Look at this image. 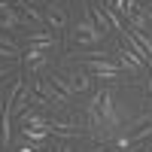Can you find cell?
<instances>
[{
    "instance_id": "cell-8",
    "label": "cell",
    "mask_w": 152,
    "mask_h": 152,
    "mask_svg": "<svg viewBox=\"0 0 152 152\" xmlns=\"http://www.w3.org/2000/svg\"><path fill=\"white\" fill-rule=\"evenodd\" d=\"M49 134L52 137H82V128L67 125V122H49Z\"/></svg>"
},
{
    "instance_id": "cell-7",
    "label": "cell",
    "mask_w": 152,
    "mask_h": 152,
    "mask_svg": "<svg viewBox=\"0 0 152 152\" xmlns=\"http://www.w3.org/2000/svg\"><path fill=\"white\" fill-rule=\"evenodd\" d=\"M28 46L43 49V52H46L49 46H55V34H52V31H31V34H28Z\"/></svg>"
},
{
    "instance_id": "cell-25",
    "label": "cell",
    "mask_w": 152,
    "mask_h": 152,
    "mask_svg": "<svg viewBox=\"0 0 152 152\" xmlns=\"http://www.w3.org/2000/svg\"><path fill=\"white\" fill-rule=\"evenodd\" d=\"M0 76H3V64H0Z\"/></svg>"
},
{
    "instance_id": "cell-15",
    "label": "cell",
    "mask_w": 152,
    "mask_h": 152,
    "mask_svg": "<svg viewBox=\"0 0 152 152\" xmlns=\"http://www.w3.org/2000/svg\"><path fill=\"white\" fill-rule=\"evenodd\" d=\"M21 131H24V137L34 140V143H40V140H46V137H49V128H21Z\"/></svg>"
},
{
    "instance_id": "cell-4",
    "label": "cell",
    "mask_w": 152,
    "mask_h": 152,
    "mask_svg": "<svg viewBox=\"0 0 152 152\" xmlns=\"http://www.w3.org/2000/svg\"><path fill=\"white\" fill-rule=\"evenodd\" d=\"M85 67H88V73H94V76L119 79V67H116V64H110V61H104V58H85Z\"/></svg>"
},
{
    "instance_id": "cell-18",
    "label": "cell",
    "mask_w": 152,
    "mask_h": 152,
    "mask_svg": "<svg viewBox=\"0 0 152 152\" xmlns=\"http://www.w3.org/2000/svg\"><path fill=\"white\" fill-rule=\"evenodd\" d=\"M21 52H18V49H12V46H3V43H0V58H6V61H12V58H18Z\"/></svg>"
},
{
    "instance_id": "cell-12",
    "label": "cell",
    "mask_w": 152,
    "mask_h": 152,
    "mask_svg": "<svg viewBox=\"0 0 152 152\" xmlns=\"http://www.w3.org/2000/svg\"><path fill=\"white\" fill-rule=\"evenodd\" d=\"M70 79V88H73V94H79V91H88V85H91V79H88L85 73H73V76H67Z\"/></svg>"
},
{
    "instance_id": "cell-3",
    "label": "cell",
    "mask_w": 152,
    "mask_h": 152,
    "mask_svg": "<svg viewBox=\"0 0 152 152\" xmlns=\"http://www.w3.org/2000/svg\"><path fill=\"white\" fill-rule=\"evenodd\" d=\"M88 107H94L100 113V119H104L107 125H116V110H113V94L107 91V88H100V91L91 97V104Z\"/></svg>"
},
{
    "instance_id": "cell-2",
    "label": "cell",
    "mask_w": 152,
    "mask_h": 152,
    "mask_svg": "<svg viewBox=\"0 0 152 152\" xmlns=\"http://www.w3.org/2000/svg\"><path fill=\"white\" fill-rule=\"evenodd\" d=\"M73 40L79 43V46H94V43H100V40H104V34L97 31V24H94L91 18H85V21H79V24H76Z\"/></svg>"
},
{
    "instance_id": "cell-9",
    "label": "cell",
    "mask_w": 152,
    "mask_h": 152,
    "mask_svg": "<svg viewBox=\"0 0 152 152\" xmlns=\"http://www.w3.org/2000/svg\"><path fill=\"white\" fill-rule=\"evenodd\" d=\"M104 6H107V9H116L119 15H125V18H131L134 12H137V6H140V3H137V0H107Z\"/></svg>"
},
{
    "instance_id": "cell-21",
    "label": "cell",
    "mask_w": 152,
    "mask_h": 152,
    "mask_svg": "<svg viewBox=\"0 0 152 152\" xmlns=\"http://www.w3.org/2000/svg\"><path fill=\"white\" fill-rule=\"evenodd\" d=\"M55 152H70V149H67V146H58V149H55Z\"/></svg>"
},
{
    "instance_id": "cell-11",
    "label": "cell",
    "mask_w": 152,
    "mask_h": 152,
    "mask_svg": "<svg viewBox=\"0 0 152 152\" xmlns=\"http://www.w3.org/2000/svg\"><path fill=\"white\" fill-rule=\"evenodd\" d=\"M18 119H21L24 128H49V122H46L43 116H37V113H31V110H24Z\"/></svg>"
},
{
    "instance_id": "cell-5",
    "label": "cell",
    "mask_w": 152,
    "mask_h": 152,
    "mask_svg": "<svg viewBox=\"0 0 152 152\" xmlns=\"http://www.w3.org/2000/svg\"><path fill=\"white\" fill-rule=\"evenodd\" d=\"M43 18H46V24H49L52 31H61V28L67 24V15H64V12H61V6H55V3H49V6H46Z\"/></svg>"
},
{
    "instance_id": "cell-19",
    "label": "cell",
    "mask_w": 152,
    "mask_h": 152,
    "mask_svg": "<svg viewBox=\"0 0 152 152\" xmlns=\"http://www.w3.org/2000/svg\"><path fill=\"white\" fill-rule=\"evenodd\" d=\"M116 146H119V149H131V137H119Z\"/></svg>"
},
{
    "instance_id": "cell-14",
    "label": "cell",
    "mask_w": 152,
    "mask_h": 152,
    "mask_svg": "<svg viewBox=\"0 0 152 152\" xmlns=\"http://www.w3.org/2000/svg\"><path fill=\"white\" fill-rule=\"evenodd\" d=\"M52 85H55V88H58V91L64 94L67 100L73 97V88H70V79H67V76H52Z\"/></svg>"
},
{
    "instance_id": "cell-23",
    "label": "cell",
    "mask_w": 152,
    "mask_h": 152,
    "mask_svg": "<svg viewBox=\"0 0 152 152\" xmlns=\"http://www.w3.org/2000/svg\"><path fill=\"white\" fill-rule=\"evenodd\" d=\"M146 34H149V37H152V24H149V28H146Z\"/></svg>"
},
{
    "instance_id": "cell-13",
    "label": "cell",
    "mask_w": 152,
    "mask_h": 152,
    "mask_svg": "<svg viewBox=\"0 0 152 152\" xmlns=\"http://www.w3.org/2000/svg\"><path fill=\"white\" fill-rule=\"evenodd\" d=\"M6 146H9V113L3 110L0 113V149L6 152Z\"/></svg>"
},
{
    "instance_id": "cell-6",
    "label": "cell",
    "mask_w": 152,
    "mask_h": 152,
    "mask_svg": "<svg viewBox=\"0 0 152 152\" xmlns=\"http://www.w3.org/2000/svg\"><path fill=\"white\" fill-rule=\"evenodd\" d=\"M21 61H24V67H28V70H43V67H46V52H43V49L28 46V52L21 55Z\"/></svg>"
},
{
    "instance_id": "cell-17",
    "label": "cell",
    "mask_w": 152,
    "mask_h": 152,
    "mask_svg": "<svg viewBox=\"0 0 152 152\" xmlns=\"http://www.w3.org/2000/svg\"><path fill=\"white\" fill-rule=\"evenodd\" d=\"M104 12H107V18H110V24H113V28L125 34V24H122V15H119V12H116V9H107V6H104Z\"/></svg>"
},
{
    "instance_id": "cell-22",
    "label": "cell",
    "mask_w": 152,
    "mask_h": 152,
    "mask_svg": "<svg viewBox=\"0 0 152 152\" xmlns=\"http://www.w3.org/2000/svg\"><path fill=\"white\" fill-rule=\"evenodd\" d=\"M149 94H152V76H149Z\"/></svg>"
},
{
    "instance_id": "cell-1",
    "label": "cell",
    "mask_w": 152,
    "mask_h": 152,
    "mask_svg": "<svg viewBox=\"0 0 152 152\" xmlns=\"http://www.w3.org/2000/svg\"><path fill=\"white\" fill-rule=\"evenodd\" d=\"M34 91H37V97H40L43 107H55V110L67 107V97L52 85V79H37V82H34Z\"/></svg>"
},
{
    "instance_id": "cell-10",
    "label": "cell",
    "mask_w": 152,
    "mask_h": 152,
    "mask_svg": "<svg viewBox=\"0 0 152 152\" xmlns=\"http://www.w3.org/2000/svg\"><path fill=\"white\" fill-rule=\"evenodd\" d=\"M85 9H88V18L97 24V31L107 37V31L113 28V24H110V18H107V12H104V9H97V6H85Z\"/></svg>"
},
{
    "instance_id": "cell-24",
    "label": "cell",
    "mask_w": 152,
    "mask_h": 152,
    "mask_svg": "<svg viewBox=\"0 0 152 152\" xmlns=\"http://www.w3.org/2000/svg\"><path fill=\"white\" fill-rule=\"evenodd\" d=\"M18 152H34V149H18Z\"/></svg>"
},
{
    "instance_id": "cell-20",
    "label": "cell",
    "mask_w": 152,
    "mask_h": 152,
    "mask_svg": "<svg viewBox=\"0 0 152 152\" xmlns=\"http://www.w3.org/2000/svg\"><path fill=\"white\" fill-rule=\"evenodd\" d=\"M24 3H28V6H37V3H40V0H24Z\"/></svg>"
},
{
    "instance_id": "cell-16",
    "label": "cell",
    "mask_w": 152,
    "mask_h": 152,
    "mask_svg": "<svg viewBox=\"0 0 152 152\" xmlns=\"http://www.w3.org/2000/svg\"><path fill=\"white\" fill-rule=\"evenodd\" d=\"M146 137H152V122H149V125H143V128H137V131L131 134V146H134V143H143Z\"/></svg>"
}]
</instances>
